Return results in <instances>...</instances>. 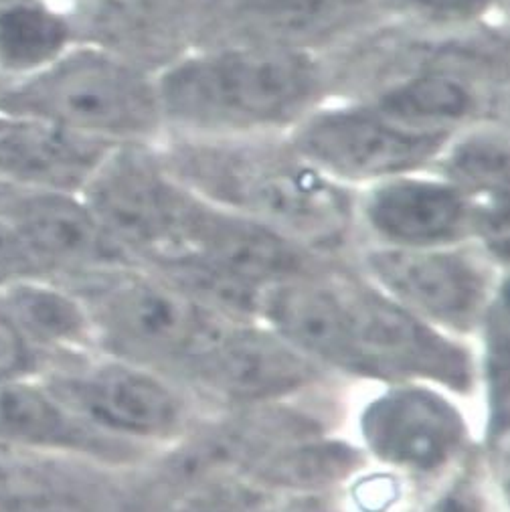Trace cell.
<instances>
[{
	"instance_id": "cell-1",
	"label": "cell",
	"mask_w": 510,
	"mask_h": 512,
	"mask_svg": "<svg viewBox=\"0 0 510 512\" xmlns=\"http://www.w3.org/2000/svg\"><path fill=\"white\" fill-rule=\"evenodd\" d=\"M164 136H286L332 96L324 55L197 45L156 71Z\"/></svg>"
},
{
	"instance_id": "cell-2",
	"label": "cell",
	"mask_w": 510,
	"mask_h": 512,
	"mask_svg": "<svg viewBox=\"0 0 510 512\" xmlns=\"http://www.w3.org/2000/svg\"><path fill=\"white\" fill-rule=\"evenodd\" d=\"M175 177L201 199L260 221L324 255L357 231L355 191L334 183L286 136H164Z\"/></svg>"
},
{
	"instance_id": "cell-3",
	"label": "cell",
	"mask_w": 510,
	"mask_h": 512,
	"mask_svg": "<svg viewBox=\"0 0 510 512\" xmlns=\"http://www.w3.org/2000/svg\"><path fill=\"white\" fill-rule=\"evenodd\" d=\"M0 116L39 122L112 146L164 138L156 71L92 41H75L45 69L0 94Z\"/></svg>"
},
{
	"instance_id": "cell-4",
	"label": "cell",
	"mask_w": 510,
	"mask_h": 512,
	"mask_svg": "<svg viewBox=\"0 0 510 512\" xmlns=\"http://www.w3.org/2000/svg\"><path fill=\"white\" fill-rule=\"evenodd\" d=\"M83 306L114 357L164 375H181L229 322L239 320L138 264L94 272Z\"/></svg>"
},
{
	"instance_id": "cell-5",
	"label": "cell",
	"mask_w": 510,
	"mask_h": 512,
	"mask_svg": "<svg viewBox=\"0 0 510 512\" xmlns=\"http://www.w3.org/2000/svg\"><path fill=\"white\" fill-rule=\"evenodd\" d=\"M79 195L130 262L160 268L177 258L195 193L168 168L158 142L114 146Z\"/></svg>"
},
{
	"instance_id": "cell-6",
	"label": "cell",
	"mask_w": 510,
	"mask_h": 512,
	"mask_svg": "<svg viewBox=\"0 0 510 512\" xmlns=\"http://www.w3.org/2000/svg\"><path fill=\"white\" fill-rule=\"evenodd\" d=\"M450 136L409 128L355 96H328L288 134L320 173L353 191L432 168Z\"/></svg>"
},
{
	"instance_id": "cell-7",
	"label": "cell",
	"mask_w": 510,
	"mask_h": 512,
	"mask_svg": "<svg viewBox=\"0 0 510 512\" xmlns=\"http://www.w3.org/2000/svg\"><path fill=\"white\" fill-rule=\"evenodd\" d=\"M351 330V375L387 383H428L466 395L474 359L456 336L411 314L367 278L343 276Z\"/></svg>"
},
{
	"instance_id": "cell-8",
	"label": "cell",
	"mask_w": 510,
	"mask_h": 512,
	"mask_svg": "<svg viewBox=\"0 0 510 512\" xmlns=\"http://www.w3.org/2000/svg\"><path fill=\"white\" fill-rule=\"evenodd\" d=\"M488 255L478 247H387L371 245L363 253L367 280L393 302L462 336L482 328L498 292Z\"/></svg>"
},
{
	"instance_id": "cell-9",
	"label": "cell",
	"mask_w": 510,
	"mask_h": 512,
	"mask_svg": "<svg viewBox=\"0 0 510 512\" xmlns=\"http://www.w3.org/2000/svg\"><path fill=\"white\" fill-rule=\"evenodd\" d=\"M381 21V0H199L191 47L251 45L328 57Z\"/></svg>"
},
{
	"instance_id": "cell-10",
	"label": "cell",
	"mask_w": 510,
	"mask_h": 512,
	"mask_svg": "<svg viewBox=\"0 0 510 512\" xmlns=\"http://www.w3.org/2000/svg\"><path fill=\"white\" fill-rule=\"evenodd\" d=\"M326 369L260 320H233L181 377L239 407L280 403L314 385Z\"/></svg>"
},
{
	"instance_id": "cell-11",
	"label": "cell",
	"mask_w": 510,
	"mask_h": 512,
	"mask_svg": "<svg viewBox=\"0 0 510 512\" xmlns=\"http://www.w3.org/2000/svg\"><path fill=\"white\" fill-rule=\"evenodd\" d=\"M365 450L409 474H436L462 452L468 428L440 387L399 381L373 397L359 415Z\"/></svg>"
},
{
	"instance_id": "cell-12",
	"label": "cell",
	"mask_w": 510,
	"mask_h": 512,
	"mask_svg": "<svg viewBox=\"0 0 510 512\" xmlns=\"http://www.w3.org/2000/svg\"><path fill=\"white\" fill-rule=\"evenodd\" d=\"M65 387L77 415L130 444L175 442L191 430L189 401L152 367L116 357L69 379Z\"/></svg>"
},
{
	"instance_id": "cell-13",
	"label": "cell",
	"mask_w": 510,
	"mask_h": 512,
	"mask_svg": "<svg viewBox=\"0 0 510 512\" xmlns=\"http://www.w3.org/2000/svg\"><path fill=\"white\" fill-rule=\"evenodd\" d=\"M355 221L375 245L448 247L474 243V209L434 168L355 191Z\"/></svg>"
},
{
	"instance_id": "cell-14",
	"label": "cell",
	"mask_w": 510,
	"mask_h": 512,
	"mask_svg": "<svg viewBox=\"0 0 510 512\" xmlns=\"http://www.w3.org/2000/svg\"><path fill=\"white\" fill-rule=\"evenodd\" d=\"M0 217L21 235L41 268L94 274L134 264L79 193L0 183Z\"/></svg>"
},
{
	"instance_id": "cell-15",
	"label": "cell",
	"mask_w": 510,
	"mask_h": 512,
	"mask_svg": "<svg viewBox=\"0 0 510 512\" xmlns=\"http://www.w3.org/2000/svg\"><path fill=\"white\" fill-rule=\"evenodd\" d=\"M258 320L322 369L351 373V330L343 274L318 268L268 286Z\"/></svg>"
},
{
	"instance_id": "cell-16",
	"label": "cell",
	"mask_w": 510,
	"mask_h": 512,
	"mask_svg": "<svg viewBox=\"0 0 510 512\" xmlns=\"http://www.w3.org/2000/svg\"><path fill=\"white\" fill-rule=\"evenodd\" d=\"M199 0H96L73 15L77 35L150 71L191 47Z\"/></svg>"
},
{
	"instance_id": "cell-17",
	"label": "cell",
	"mask_w": 510,
	"mask_h": 512,
	"mask_svg": "<svg viewBox=\"0 0 510 512\" xmlns=\"http://www.w3.org/2000/svg\"><path fill=\"white\" fill-rule=\"evenodd\" d=\"M112 148L57 126L9 118L0 124V183L81 193Z\"/></svg>"
},
{
	"instance_id": "cell-18",
	"label": "cell",
	"mask_w": 510,
	"mask_h": 512,
	"mask_svg": "<svg viewBox=\"0 0 510 512\" xmlns=\"http://www.w3.org/2000/svg\"><path fill=\"white\" fill-rule=\"evenodd\" d=\"M0 438L114 460L134 456L130 442L98 430L57 399L27 385H0Z\"/></svg>"
},
{
	"instance_id": "cell-19",
	"label": "cell",
	"mask_w": 510,
	"mask_h": 512,
	"mask_svg": "<svg viewBox=\"0 0 510 512\" xmlns=\"http://www.w3.org/2000/svg\"><path fill=\"white\" fill-rule=\"evenodd\" d=\"M432 168L468 199L472 209L508 205V120L486 118L454 132Z\"/></svg>"
},
{
	"instance_id": "cell-20",
	"label": "cell",
	"mask_w": 510,
	"mask_h": 512,
	"mask_svg": "<svg viewBox=\"0 0 510 512\" xmlns=\"http://www.w3.org/2000/svg\"><path fill=\"white\" fill-rule=\"evenodd\" d=\"M363 462L353 444L308 434L280 444L243 476L276 494L314 496L353 478Z\"/></svg>"
},
{
	"instance_id": "cell-21",
	"label": "cell",
	"mask_w": 510,
	"mask_h": 512,
	"mask_svg": "<svg viewBox=\"0 0 510 512\" xmlns=\"http://www.w3.org/2000/svg\"><path fill=\"white\" fill-rule=\"evenodd\" d=\"M79 41L73 15L53 0H21L0 7V73L29 77Z\"/></svg>"
},
{
	"instance_id": "cell-22",
	"label": "cell",
	"mask_w": 510,
	"mask_h": 512,
	"mask_svg": "<svg viewBox=\"0 0 510 512\" xmlns=\"http://www.w3.org/2000/svg\"><path fill=\"white\" fill-rule=\"evenodd\" d=\"M508 0H381L387 23L436 35L506 27Z\"/></svg>"
},
{
	"instance_id": "cell-23",
	"label": "cell",
	"mask_w": 510,
	"mask_h": 512,
	"mask_svg": "<svg viewBox=\"0 0 510 512\" xmlns=\"http://www.w3.org/2000/svg\"><path fill=\"white\" fill-rule=\"evenodd\" d=\"M9 308L27 332L51 343H77L94 330L81 302L51 288L19 286L9 294Z\"/></svg>"
},
{
	"instance_id": "cell-24",
	"label": "cell",
	"mask_w": 510,
	"mask_h": 512,
	"mask_svg": "<svg viewBox=\"0 0 510 512\" xmlns=\"http://www.w3.org/2000/svg\"><path fill=\"white\" fill-rule=\"evenodd\" d=\"M168 512H280L278 494L245 476H213L179 488Z\"/></svg>"
},
{
	"instance_id": "cell-25",
	"label": "cell",
	"mask_w": 510,
	"mask_h": 512,
	"mask_svg": "<svg viewBox=\"0 0 510 512\" xmlns=\"http://www.w3.org/2000/svg\"><path fill=\"white\" fill-rule=\"evenodd\" d=\"M41 270L21 235L0 217V284L33 276Z\"/></svg>"
},
{
	"instance_id": "cell-26",
	"label": "cell",
	"mask_w": 510,
	"mask_h": 512,
	"mask_svg": "<svg viewBox=\"0 0 510 512\" xmlns=\"http://www.w3.org/2000/svg\"><path fill=\"white\" fill-rule=\"evenodd\" d=\"M423 512H486V506L476 484L468 478H460L434 496Z\"/></svg>"
},
{
	"instance_id": "cell-27",
	"label": "cell",
	"mask_w": 510,
	"mask_h": 512,
	"mask_svg": "<svg viewBox=\"0 0 510 512\" xmlns=\"http://www.w3.org/2000/svg\"><path fill=\"white\" fill-rule=\"evenodd\" d=\"M27 359V345L17 322L0 314V381L19 373Z\"/></svg>"
},
{
	"instance_id": "cell-28",
	"label": "cell",
	"mask_w": 510,
	"mask_h": 512,
	"mask_svg": "<svg viewBox=\"0 0 510 512\" xmlns=\"http://www.w3.org/2000/svg\"><path fill=\"white\" fill-rule=\"evenodd\" d=\"M53 3H57V5L63 7V9H67L71 15H77L79 11H83V9H88L90 5H94L96 0H53Z\"/></svg>"
},
{
	"instance_id": "cell-29",
	"label": "cell",
	"mask_w": 510,
	"mask_h": 512,
	"mask_svg": "<svg viewBox=\"0 0 510 512\" xmlns=\"http://www.w3.org/2000/svg\"><path fill=\"white\" fill-rule=\"evenodd\" d=\"M7 88H9V81H7V77L3 73H0V94H3Z\"/></svg>"
},
{
	"instance_id": "cell-30",
	"label": "cell",
	"mask_w": 510,
	"mask_h": 512,
	"mask_svg": "<svg viewBox=\"0 0 510 512\" xmlns=\"http://www.w3.org/2000/svg\"><path fill=\"white\" fill-rule=\"evenodd\" d=\"M13 3H21V0H0V7H5V5H13Z\"/></svg>"
}]
</instances>
